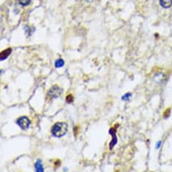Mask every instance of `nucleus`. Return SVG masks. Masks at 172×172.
I'll list each match as a JSON object with an SVG mask.
<instances>
[{
  "label": "nucleus",
  "instance_id": "obj_12",
  "mask_svg": "<svg viewBox=\"0 0 172 172\" xmlns=\"http://www.w3.org/2000/svg\"><path fill=\"white\" fill-rule=\"evenodd\" d=\"M86 1H89V2H90V1H92L93 0H86Z\"/></svg>",
  "mask_w": 172,
  "mask_h": 172
},
{
  "label": "nucleus",
  "instance_id": "obj_10",
  "mask_svg": "<svg viewBox=\"0 0 172 172\" xmlns=\"http://www.w3.org/2000/svg\"><path fill=\"white\" fill-rule=\"evenodd\" d=\"M132 95L131 93H126V94H125L123 96L122 98V99L123 100V101H128L129 99H130V97Z\"/></svg>",
  "mask_w": 172,
  "mask_h": 172
},
{
  "label": "nucleus",
  "instance_id": "obj_4",
  "mask_svg": "<svg viewBox=\"0 0 172 172\" xmlns=\"http://www.w3.org/2000/svg\"><path fill=\"white\" fill-rule=\"evenodd\" d=\"M110 133L111 134V135L112 136L113 139L112 141H111L110 144V148L112 149L115 145L116 144L117 141V137L116 136V134H115V131L113 128H112L110 129Z\"/></svg>",
  "mask_w": 172,
  "mask_h": 172
},
{
  "label": "nucleus",
  "instance_id": "obj_9",
  "mask_svg": "<svg viewBox=\"0 0 172 172\" xmlns=\"http://www.w3.org/2000/svg\"><path fill=\"white\" fill-rule=\"evenodd\" d=\"M20 4L22 6H27L32 2V0H18Z\"/></svg>",
  "mask_w": 172,
  "mask_h": 172
},
{
  "label": "nucleus",
  "instance_id": "obj_8",
  "mask_svg": "<svg viewBox=\"0 0 172 172\" xmlns=\"http://www.w3.org/2000/svg\"><path fill=\"white\" fill-rule=\"evenodd\" d=\"M64 64V61L62 59H59L56 61L55 63V66L56 68H60L63 66Z\"/></svg>",
  "mask_w": 172,
  "mask_h": 172
},
{
  "label": "nucleus",
  "instance_id": "obj_11",
  "mask_svg": "<svg viewBox=\"0 0 172 172\" xmlns=\"http://www.w3.org/2000/svg\"><path fill=\"white\" fill-rule=\"evenodd\" d=\"M161 141H158V143H157L156 144V148L157 149H158L160 148V146H161Z\"/></svg>",
  "mask_w": 172,
  "mask_h": 172
},
{
  "label": "nucleus",
  "instance_id": "obj_5",
  "mask_svg": "<svg viewBox=\"0 0 172 172\" xmlns=\"http://www.w3.org/2000/svg\"><path fill=\"white\" fill-rule=\"evenodd\" d=\"M12 52V49H6L5 51H3L0 54V58H1V60H4L7 59L8 56L11 54V53Z\"/></svg>",
  "mask_w": 172,
  "mask_h": 172
},
{
  "label": "nucleus",
  "instance_id": "obj_7",
  "mask_svg": "<svg viewBox=\"0 0 172 172\" xmlns=\"http://www.w3.org/2000/svg\"><path fill=\"white\" fill-rule=\"evenodd\" d=\"M160 4L165 8H168L172 5V0H160Z\"/></svg>",
  "mask_w": 172,
  "mask_h": 172
},
{
  "label": "nucleus",
  "instance_id": "obj_6",
  "mask_svg": "<svg viewBox=\"0 0 172 172\" xmlns=\"http://www.w3.org/2000/svg\"><path fill=\"white\" fill-rule=\"evenodd\" d=\"M35 172H44V168L41 160H38L35 164Z\"/></svg>",
  "mask_w": 172,
  "mask_h": 172
},
{
  "label": "nucleus",
  "instance_id": "obj_3",
  "mask_svg": "<svg viewBox=\"0 0 172 172\" xmlns=\"http://www.w3.org/2000/svg\"><path fill=\"white\" fill-rule=\"evenodd\" d=\"M18 125L21 127V128L25 130L28 128L30 125V122L28 118L26 117H21L19 118L17 121Z\"/></svg>",
  "mask_w": 172,
  "mask_h": 172
},
{
  "label": "nucleus",
  "instance_id": "obj_2",
  "mask_svg": "<svg viewBox=\"0 0 172 172\" xmlns=\"http://www.w3.org/2000/svg\"><path fill=\"white\" fill-rule=\"evenodd\" d=\"M62 92V90L60 88L57 86H54L49 90L48 93V96L51 98H56L61 95Z\"/></svg>",
  "mask_w": 172,
  "mask_h": 172
},
{
  "label": "nucleus",
  "instance_id": "obj_1",
  "mask_svg": "<svg viewBox=\"0 0 172 172\" xmlns=\"http://www.w3.org/2000/svg\"><path fill=\"white\" fill-rule=\"evenodd\" d=\"M68 131V125L65 122H58L52 128V133L55 137H60L66 134Z\"/></svg>",
  "mask_w": 172,
  "mask_h": 172
}]
</instances>
